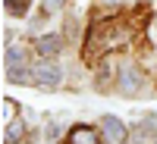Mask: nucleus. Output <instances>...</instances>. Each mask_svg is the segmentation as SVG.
Returning a JSON list of instances; mask_svg holds the SVG:
<instances>
[{
  "label": "nucleus",
  "instance_id": "nucleus-5",
  "mask_svg": "<svg viewBox=\"0 0 157 144\" xmlns=\"http://www.w3.org/2000/svg\"><path fill=\"white\" fill-rule=\"evenodd\" d=\"M22 138H25V122H22V119H10L3 141H6V144H19Z\"/></svg>",
  "mask_w": 157,
  "mask_h": 144
},
{
  "label": "nucleus",
  "instance_id": "nucleus-3",
  "mask_svg": "<svg viewBox=\"0 0 157 144\" xmlns=\"http://www.w3.org/2000/svg\"><path fill=\"white\" fill-rule=\"evenodd\" d=\"M66 144H101V132L91 125H75V128H69Z\"/></svg>",
  "mask_w": 157,
  "mask_h": 144
},
{
  "label": "nucleus",
  "instance_id": "nucleus-6",
  "mask_svg": "<svg viewBox=\"0 0 157 144\" xmlns=\"http://www.w3.org/2000/svg\"><path fill=\"white\" fill-rule=\"evenodd\" d=\"M138 85H141L138 72H135V69H126V72H123V82H120L123 94H132V91H138Z\"/></svg>",
  "mask_w": 157,
  "mask_h": 144
},
{
  "label": "nucleus",
  "instance_id": "nucleus-10",
  "mask_svg": "<svg viewBox=\"0 0 157 144\" xmlns=\"http://www.w3.org/2000/svg\"><path fill=\"white\" fill-rule=\"evenodd\" d=\"M16 113H19V103L13 100V97H6V103H3V116H6V119H16Z\"/></svg>",
  "mask_w": 157,
  "mask_h": 144
},
{
  "label": "nucleus",
  "instance_id": "nucleus-2",
  "mask_svg": "<svg viewBox=\"0 0 157 144\" xmlns=\"http://www.w3.org/2000/svg\"><path fill=\"white\" fill-rule=\"evenodd\" d=\"M101 132H104V138H107V144H126V138H129L126 125L116 119V116H104L101 119Z\"/></svg>",
  "mask_w": 157,
  "mask_h": 144
},
{
  "label": "nucleus",
  "instance_id": "nucleus-9",
  "mask_svg": "<svg viewBox=\"0 0 157 144\" xmlns=\"http://www.w3.org/2000/svg\"><path fill=\"white\" fill-rule=\"evenodd\" d=\"M22 60H25V50L22 47H10L6 50V63H10V66H22Z\"/></svg>",
  "mask_w": 157,
  "mask_h": 144
},
{
  "label": "nucleus",
  "instance_id": "nucleus-1",
  "mask_svg": "<svg viewBox=\"0 0 157 144\" xmlns=\"http://www.w3.org/2000/svg\"><path fill=\"white\" fill-rule=\"evenodd\" d=\"M32 78H35L38 85H44V88H57L63 82V72H60V66H57L54 60H41V63L32 66Z\"/></svg>",
  "mask_w": 157,
  "mask_h": 144
},
{
  "label": "nucleus",
  "instance_id": "nucleus-8",
  "mask_svg": "<svg viewBox=\"0 0 157 144\" xmlns=\"http://www.w3.org/2000/svg\"><path fill=\"white\" fill-rule=\"evenodd\" d=\"M29 9V0H6V13L10 16H25Z\"/></svg>",
  "mask_w": 157,
  "mask_h": 144
},
{
  "label": "nucleus",
  "instance_id": "nucleus-13",
  "mask_svg": "<svg viewBox=\"0 0 157 144\" xmlns=\"http://www.w3.org/2000/svg\"><path fill=\"white\" fill-rule=\"evenodd\" d=\"M154 144H157V138H154Z\"/></svg>",
  "mask_w": 157,
  "mask_h": 144
},
{
  "label": "nucleus",
  "instance_id": "nucleus-4",
  "mask_svg": "<svg viewBox=\"0 0 157 144\" xmlns=\"http://www.w3.org/2000/svg\"><path fill=\"white\" fill-rule=\"evenodd\" d=\"M60 47H63V41H60V35H41L35 41V50L41 54L44 60H50V57H57L60 54Z\"/></svg>",
  "mask_w": 157,
  "mask_h": 144
},
{
  "label": "nucleus",
  "instance_id": "nucleus-7",
  "mask_svg": "<svg viewBox=\"0 0 157 144\" xmlns=\"http://www.w3.org/2000/svg\"><path fill=\"white\" fill-rule=\"evenodd\" d=\"M6 78L13 85H25L29 82V72H25V66H6Z\"/></svg>",
  "mask_w": 157,
  "mask_h": 144
},
{
  "label": "nucleus",
  "instance_id": "nucleus-12",
  "mask_svg": "<svg viewBox=\"0 0 157 144\" xmlns=\"http://www.w3.org/2000/svg\"><path fill=\"white\" fill-rule=\"evenodd\" d=\"M98 3H101V6H107V9H116L123 0H98Z\"/></svg>",
  "mask_w": 157,
  "mask_h": 144
},
{
  "label": "nucleus",
  "instance_id": "nucleus-11",
  "mask_svg": "<svg viewBox=\"0 0 157 144\" xmlns=\"http://www.w3.org/2000/svg\"><path fill=\"white\" fill-rule=\"evenodd\" d=\"M63 6V0H44V9L47 13H54V9H60Z\"/></svg>",
  "mask_w": 157,
  "mask_h": 144
}]
</instances>
